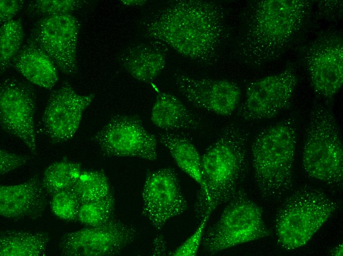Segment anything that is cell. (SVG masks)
<instances>
[{
	"label": "cell",
	"instance_id": "d6a6232c",
	"mask_svg": "<svg viewBox=\"0 0 343 256\" xmlns=\"http://www.w3.org/2000/svg\"><path fill=\"white\" fill-rule=\"evenodd\" d=\"M152 254L155 256L165 255L167 249V243L163 236H157L153 242Z\"/></svg>",
	"mask_w": 343,
	"mask_h": 256
},
{
	"label": "cell",
	"instance_id": "2e32d148",
	"mask_svg": "<svg viewBox=\"0 0 343 256\" xmlns=\"http://www.w3.org/2000/svg\"><path fill=\"white\" fill-rule=\"evenodd\" d=\"M180 93L194 106L217 115H231L238 107L241 91L235 83L225 79L194 77L176 73Z\"/></svg>",
	"mask_w": 343,
	"mask_h": 256
},
{
	"label": "cell",
	"instance_id": "ba28073f",
	"mask_svg": "<svg viewBox=\"0 0 343 256\" xmlns=\"http://www.w3.org/2000/svg\"><path fill=\"white\" fill-rule=\"evenodd\" d=\"M93 139L105 157H132L149 161L157 159V138L137 116H114Z\"/></svg>",
	"mask_w": 343,
	"mask_h": 256
},
{
	"label": "cell",
	"instance_id": "4fadbf2b",
	"mask_svg": "<svg viewBox=\"0 0 343 256\" xmlns=\"http://www.w3.org/2000/svg\"><path fill=\"white\" fill-rule=\"evenodd\" d=\"M36 110V96L29 84L12 78L2 81L0 87V127L21 140L34 155L37 152Z\"/></svg>",
	"mask_w": 343,
	"mask_h": 256
},
{
	"label": "cell",
	"instance_id": "5bb4252c",
	"mask_svg": "<svg viewBox=\"0 0 343 256\" xmlns=\"http://www.w3.org/2000/svg\"><path fill=\"white\" fill-rule=\"evenodd\" d=\"M141 202L142 213L157 230L170 219L184 213L188 207L176 174L169 167L146 175Z\"/></svg>",
	"mask_w": 343,
	"mask_h": 256
},
{
	"label": "cell",
	"instance_id": "7402d4cb",
	"mask_svg": "<svg viewBox=\"0 0 343 256\" xmlns=\"http://www.w3.org/2000/svg\"><path fill=\"white\" fill-rule=\"evenodd\" d=\"M157 139L168 149L176 165L202 190L201 157L195 145L187 138L175 133H160Z\"/></svg>",
	"mask_w": 343,
	"mask_h": 256
},
{
	"label": "cell",
	"instance_id": "7a4b0ae2",
	"mask_svg": "<svg viewBox=\"0 0 343 256\" xmlns=\"http://www.w3.org/2000/svg\"><path fill=\"white\" fill-rule=\"evenodd\" d=\"M307 0H261L249 7L238 53L246 64L259 65L284 54L312 14Z\"/></svg>",
	"mask_w": 343,
	"mask_h": 256
},
{
	"label": "cell",
	"instance_id": "ffe728a7",
	"mask_svg": "<svg viewBox=\"0 0 343 256\" xmlns=\"http://www.w3.org/2000/svg\"><path fill=\"white\" fill-rule=\"evenodd\" d=\"M121 60L125 69L133 77L149 83L163 70L166 57L158 49L139 44L126 49L121 56Z\"/></svg>",
	"mask_w": 343,
	"mask_h": 256
},
{
	"label": "cell",
	"instance_id": "30bf717a",
	"mask_svg": "<svg viewBox=\"0 0 343 256\" xmlns=\"http://www.w3.org/2000/svg\"><path fill=\"white\" fill-rule=\"evenodd\" d=\"M137 229L113 218L107 223L65 233L59 244L64 256L119 255L137 238Z\"/></svg>",
	"mask_w": 343,
	"mask_h": 256
},
{
	"label": "cell",
	"instance_id": "9a60e30c",
	"mask_svg": "<svg viewBox=\"0 0 343 256\" xmlns=\"http://www.w3.org/2000/svg\"><path fill=\"white\" fill-rule=\"evenodd\" d=\"M94 96L93 94H78L67 82L52 92L41 122L45 134L53 143L66 142L74 135Z\"/></svg>",
	"mask_w": 343,
	"mask_h": 256
},
{
	"label": "cell",
	"instance_id": "603a6c76",
	"mask_svg": "<svg viewBox=\"0 0 343 256\" xmlns=\"http://www.w3.org/2000/svg\"><path fill=\"white\" fill-rule=\"evenodd\" d=\"M80 163L63 160L49 165L44 170L41 180L48 195L70 190L77 181L82 172Z\"/></svg>",
	"mask_w": 343,
	"mask_h": 256
},
{
	"label": "cell",
	"instance_id": "484cf974",
	"mask_svg": "<svg viewBox=\"0 0 343 256\" xmlns=\"http://www.w3.org/2000/svg\"><path fill=\"white\" fill-rule=\"evenodd\" d=\"M115 198L112 193L103 198L81 204L77 221L88 226L103 224L113 218Z\"/></svg>",
	"mask_w": 343,
	"mask_h": 256
},
{
	"label": "cell",
	"instance_id": "3957f363",
	"mask_svg": "<svg viewBox=\"0 0 343 256\" xmlns=\"http://www.w3.org/2000/svg\"><path fill=\"white\" fill-rule=\"evenodd\" d=\"M247 138L239 127L226 126L201 157L203 188L197 193L195 212L201 221L236 194L248 166Z\"/></svg>",
	"mask_w": 343,
	"mask_h": 256
},
{
	"label": "cell",
	"instance_id": "d6986e66",
	"mask_svg": "<svg viewBox=\"0 0 343 256\" xmlns=\"http://www.w3.org/2000/svg\"><path fill=\"white\" fill-rule=\"evenodd\" d=\"M150 120L156 127L164 130L194 129L200 121L175 96L159 93L152 106Z\"/></svg>",
	"mask_w": 343,
	"mask_h": 256
},
{
	"label": "cell",
	"instance_id": "277c9868",
	"mask_svg": "<svg viewBox=\"0 0 343 256\" xmlns=\"http://www.w3.org/2000/svg\"><path fill=\"white\" fill-rule=\"evenodd\" d=\"M294 120L287 118L263 128L251 145V162L261 195L279 197L291 189L297 145Z\"/></svg>",
	"mask_w": 343,
	"mask_h": 256
},
{
	"label": "cell",
	"instance_id": "5b68a950",
	"mask_svg": "<svg viewBox=\"0 0 343 256\" xmlns=\"http://www.w3.org/2000/svg\"><path fill=\"white\" fill-rule=\"evenodd\" d=\"M338 208L323 191L310 187L295 191L279 208L275 220L279 243L285 249L303 247Z\"/></svg>",
	"mask_w": 343,
	"mask_h": 256
},
{
	"label": "cell",
	"instance_id": "f1b7e54d",
	"mask_svg": "<svg viewBox=\"0 0 343 256\" xmlns=\"http://www.w3.org/2000/svg\"><path fill=\"white\" fill-rule=\"evenodd\" d=\"M211 214L206 213L201 220L200 223L194 232L174 251L170 253L173 256H195L202 244L205 228Z\"/></svg>",
	"mask_w": 343,
	"mask_h": 256
},
{
	"label": "cell",
	"instance_id": "7c38bea8",
	"mask_svg": "<svg viewBox=\"0 0 343 256\" xmlns=\"http://www.w3.org/2000/svg\"><path fill=\"white\" fill-rule=\"evenodd\" d=\"M80 28L79 21L72 14L44 17L34 24L29 39L43 50L63 73L73 76L77 71Z\"/></svg>",
	"mask_w": 343,
	"mask_h": 256
},
{
	"label": "cell",
	"instance_id": "4316f807",
	"mask_svg": "<svg viewBox=\"0 0 343 256\" xmlns=\"http://www.w3.org/2000/svg\"><path fill=\"white\" fill-rule=\"evenodd\" d=\"M85 1L79 0H35L28 4L26 13L32 16L47 17L71 13Z\"/></svg>",
	"mask_w": 343,
	"mask_h": 256
},
{
	"label": "cell",
	"instance_id": "83f0119b",
	"mask_svg": "<svg viewBox=\"0 0 343 256\" xmlns=\"http://www.w3.org/2000/svg\"><path fill=\"white\" fill-rule=\"evenodd\" d=\"M81 202L71 190L57 192L52 196L50 202L53 214L58 218L67 221H77Z\"/></svg>",
	"mask_w": 343,
	"mask_h": 256
},
{
	"label": "cell",
	"instance_id": "44dd1931",
	"mask_svg": "<svg viewBox=\"0 0 343 256\" xmlns=\"http://www.w3.org/2000/svg\"><path fill=\"white\" fill-rule=\"evenodd\" d=\"M49 234L42 231L9 229L0 236V256H45Z\"/></svg>",
	"mask_w": 343,
	"mask_h": 256
},
{
	"label": "cell",
	"instance_id": "1f68e13d",
	"mask_svg": "<svg viewBox=\"0 0 343 256\" xmlns=\"http://www.w3.org/2000/svg\"><path fill=\"white\" fill-rule=\"evenodd\" d=\"M343 2L341 0H321L318 3L320 14L330 18H341Z\"/></svg>",
	"mask_w": 343,
	"mask_h": 256
},
{
	"label": "cell",
	"instance_id": "e0dca14e",
	"mask_svg": "<svg viewBox=\"0 0 343 256\" xmlns=\"http://www.w3.org/2000/svg\"><path fill=\"white\" fill-rule=\"evenodd\" d=\"M47 193L38 174L16 185L0 186V215L9 219H36L48 203Z\"/></svg>",
	"mask_w": 343,
	"mask_h": 256
},
{
	"label": "cell",
	"instance_id": "9c48e42d",
	"mask_svg": "<svg viewBox=\"0 0 343 256\" xmlns=\"http://www.w3.org/2000/svg\"><path fill=\"white\" fill-rule=\"evenodd\" d=\"M302 60L314 91L332 100L343 83V40L342 33H322L306 46Z\"/></svg>",
	"mask_w": 343,
	"mask_h": 256
},
{
	"label": "cell",
	"instance_id": "8992f818",
	"mask_svg": "<svg viewBox=\"0 0 343 256\" xmlns=\"http://www.w3.org/2000/svg\"><path fill=\"white\" fill-rule=\"evenodd\" d=\"M303 165L310 177L329 185L343 180V146L332 111L322 104L313 106L306 131Z\"/></svg>",
	"mask_w": 343,
	"mask_h": 256
},
{
	"label": "cell",
	"instance_id": "4dcf8cb0",
	"mask_svg": "<svg viewBox=\"0 0 343 256\" xmlns=\"http://www.w3.org/2000/svg\"><path fill=\"white\" fill-rule=\"evenodd\" d=\"M24 3V1L22 0H0V25L14 19V17L23 8Z\"/></svg>",
	"mask_w": 343,
	"mask_h": 256
},
{
	"label": "cell",
	"instance_id": "8fae6325",
	"mask_svg": "<svg viewBox=\"0 0 343 256\" xmlns=\"http://www.w3.org/2000/svg\"><path fill=\"white\" fill-rule=\"evenodd\" d=\"M297 84V73L291 66L253 81L246 88L239 115L248 121L276 117L290 106Z\"/></svg>",
	"mask_w": 343,
	"mask_h": 256
},
{
	"label": "cell",
	"instance_id": "6da1fadb",
	"mask_svg": "<svg viewBox=\"0 0 343 256\" xmlns=\"http://www.w3.org/2000/svg\"><path fill=\"white\" fill-rule=\"evenodd\" d=\"M224 14L221 5L214 1L175 0L147 22L145 32L185 57L212 64L225 39Z\"/></svg>",
	"mask_w": 343,
	"mask_h": 256
},
{
	"label": "cell",
	"instance_id": "d4e9b609",
	"mask_svg": "<svg viewBox=\"0 0 343 256\" xmlns=\"http://www.w3.org/2000/svg\"><path fill=\"white\" fill-rule=\"evenodd\" d=\"M24 29L20 19H13L0 26V73L11 66L12 62L22 48Z\"/></svg>",
	"mask_w": 343,
	"mask_h": 256
},
{
	"label": "cell",
	"instance_id": "f546056e",
	"mask_svg": "<svg viewBox=\"0 0 343 256\" xmlns=\"http://www.w3.org/2000/svg\"><path fill=\"white\" fill-rule=\"evenodd\" d=\"M30 159L5 150H0V173L3 175L26 164Z\"/></svg>",
	"mask_w": 343,
	"mask_h": 256
},
{
	"label": "cell",
	"instance_id": "836d02e7",
	"mask_svg": "<svg viewBox=\"0 0 343 256\" xmlns=\"http://www.w3.org/2000/svg\"><path fill=\"white\" fill-rule=\"evenodd\" d=\"M343 254V246L340 244L335 247L330 252V255L336 256H342Z\"/></svg>",
	"mask_w": 343,
	"mask_h": 256
},
{
	"label": "cell",
	"instance_id": "ac0fdd59",
	"mask_svg": "<svg viewBox=\"0 0 343 256\" xmlns=\"http://www.w3.org/2000/svg\"><path fill=\"white\" fill-rule=\"evenodd\" d=\"M11 66L26 80L44 89H52L59 79L54 62L30 39L15 57Z\"/></svg>",
	"mask_w": 343,
	"mask_h": 256
},
{
	"label": "cell",
	"instance_id": "cb8c5ba5",
	"mask_svg": "<svg viewBox=\"0 0 343 256\" xmlns=\"http://www.w3.org/2000/svg\"><path fill=\"white\" fill-rule=\"evenodd\" d=\"M70 190L81 204L99 200L112 193L108 178L102 170H82Z\"/></svg>",
	"mask_w": 343,
	"mask_h": 256
},
{
	"label": "cell",
	"instance_id": "52a82bcc",
	"mask_svg": "<svg viewBox=\"0 0 343 256\" xmlns=\"http://www.w3.org/2000/svg\"><path fill=\"white\" fill-rule=\"evenodd\" d=\"M227 203L218 221L204 234L202 245L207 255L270 235L261 208L242 191L238 190Z\"/></svg>",
	"mask_w": 343,
	"mask_h": 256
}]
</instances>
